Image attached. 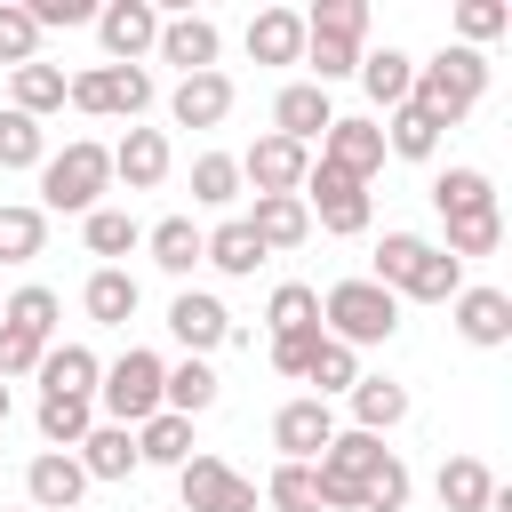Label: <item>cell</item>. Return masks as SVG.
I'll return each instance as SVG.
<instances>
[{
    "label": "cell",
    "mask_w": 512,
    "mask_h": 512,
    "mask_svg": "<svg viewBox=\"0 0 512 512\" xmlns=\"http://www.w3.org/2000/svg\"><path fill=\"white\" fill-rule=\"evenodd\" d=\"M376 288H392L400 304H448L456 288H464V264L440 248V240H424V232H384L376 240V272H368Z\"/></svg>",
    "instance_id": "cell-1"
},
{
    "label": "cell",
    "mask_w": 512,
    "mask_h": 512,
    "mask_svg": "<svg viewBox=\"0 0 512 512\" xmlns=\"http://www.w3.org/2000/svg\"><path fill=\"white\" fill-rule=\"evenodd\" d=\"M480 96H488V56H480V48H456V40H448L440 56H424V64H416V88H408V104L432 112L440 128L472 120Z\"/></svg>",
    "instance_id": "cell-2"
},
{
    "label": "cell",
    "mask_w": 512,
    "mask_h": 512,
    "mask_svg": "<svg viewBox=\"0 0 512 512\" xmlns=\"http://www.w3.org/2000/svg\"><path fill=\"white\" fill-rule=\"evenodd\" d=\"M104 184H112V144H96V136H72L64 152H48L40 160V216H88V208H104Z\"/></svg>",
    "instance_id": "cell-3"
},
{
    "label": "cell",
    "mask_w": 512,
    "mask_h": 512,
    "mask_svg": "<svg viewBox=\"0 0 512 512\" xmlns=\"http://www.w3.org/2000/svg\"><path fill=\"white\" fill-rule=\"evenodd\" d=\"M320 336H336V344H352V352L392 344V336H400V296L376 288L368 272H360V280H336V288L320 296Z\"/></svg>",
    "instance_id": "cell-4"
},
{
    "label": "cell",
    "mask_w": 512,
    "mask_h": 512,
    "mask_svg": "<svg viewBox=\"0 0 512 512\" xmlns=\"http://www.w3.org/2000/svg\"><path fill=\"white\" fill-rule=\"evenodd\" d=\"M392 464V448L376 440V432H352V424H336V440L320 448V512H360V496H368V480Z\"/></svg>",
    "instance_id": "cell-5"
},
{
    "label": "cell",
    "mask_w": 512,
    "mask_h": 512,
    "mask_svg": "<svg viewBox=\"0 0 512 512\" xmlns=\"http://www.w3.org/2000/svg\"><path fill=\"white\" fill-rule=\"evenodd\" d=\"M160 376H168V360L160 352H144V344H128L104 376H96V408H104V424H144V416H160Z\"/></svg>",
    "instance_id": "cell-6"
},
{
    "label": "cell",
    "mask_w": 512,
    "mask_h": 512,
    "mask_svg": "<svg viewBox=\"0 0 512 512\" xmlns=\"http://www.w3.org/2000/svg\"><path fill=\"white\" fill-rule=\"evenodd\" d=\"M296 200H304V216H312L320 232H336V240L368 232V216H376V208H368V184L344 176V168H328V160L304 168V192H296Z\"/></svg>",
    "instance_id": "cell-7"
},
{
    "label": "cell",
    "mask_w": 512,
    "mask_h": 512,
    "mask_svg": "<svg viewBox=\"0 0 512 512\" xmlns=\"http://www.w3.org/2000/svg\"><path fill=\"white\" fill-rule=\"evenodd\" d=\"M144 104H152V72L144 64H88V72H72V112L136 120Z\"/></svg>",
    "instance_id": "cell-8"
},
{
    "label": "cell",
    "mask_w": 512,
    "mask_h": 512,
    "mask_svg": "<svg viewBox=\"0 0 512 512\" xmlns=\"http://www.w3.org/2000/svg\"><path fill=\"white\" fill-rule=\"evenodd\" d=\"M176 496H184V512H256V480L232 472L224 456H192V464H176Z\"/></svg>",
    "instance_id": "cell-9"
},
{
    "label": "cell",
    "mask_w": 512,
    "mask_h": 512,
    "mask_svg": "<svg viewBox=\"0 0 512 512\" xmlns=\"http://www.w3.org/2000/svg\"><path fill=\"white\" fill-rule=\"evenodd\" d=\"M328 440H336V408H328V400L296 392V400L272 408V448H280V464H320Z\"/></svg>",
    "instance_id": "cell-10"
},
{
    "label": "cell",
    "mask_w": 512,
    "mask_h": 512,
    "mask_svg": "<svg viewBox=\"0 0 512 512\" xmlns=\"http://www.w3.org/2000/svg\"><path fill=\"white\" fill-rule=\"evenodd\" d=\"M168 336L184 344V360H208V352L232 344L240 328H232V312H224L208 288H176V296H168Z\"/></svg>",
    "instance_id": "cell-11"
},
{
    "label": "cell",
    "mask_w": 512,
    "mask_h": 512,
    "mask_svg": "<svg viewBox=\"0 0 512 512\" xmlns=\"http://www.w3.org/2000/svg\"><path fill=\"white\" fill-rule=\"evenodd\" d=\"M96 40H104V64H144L152 40H160V8L152 0H104L96 8Z\"/></svg>",
    "instance_id": "cell-12"
},
{
    "label": "cell",
    "mask_w": 512,
    "mask_h": 512,
    "mask_svg": "<svg viewBox=\"0 0 512 512\" xmlns=\"http://www.w3.org/2000/svg\"><path fill=\"white\" fill-rule=\"evenodd\" d=\"M304 168H312V152L288 144V136H256V144L240 152V184H248L256 200H272V192H304Z\"/></svg>",
    "instance_id": "cell-13"
},
{
    "label": "cell",
    "mask_w": 512,
    "mask_h": 512,
    "mask_svg": "<svg viewBox=\"0 0 512 512\" xmlns=\"http://www.w3.org/2000/svg\"><path fill=\"white\" fill-rule=\"evenodd\" d=\"M168 168H176L168 128H128V136L112 144V184H128V192H160Z\"/></svg>",
    "instance_id": "cell-14"
},
{
    "label": "cell",
    "mask_w": 512,
    "mask_h": 512,
    "mask_svg": "<svg viewBox=\"0 0 512 512\" xmlns=\"http://www.w3.org/2000/svg\"><path fill=\"white\" fill-rule=\"evenodd\" d=\"M448 312H456V336H464V344H480V352H504V344H512V296H504V288H472V280H464V288L448 296Z\"/></svg>",
    "instance_id": "cell-15"
},
{
    "label": "cell",
    "mask_w": 512,
    "mask_h": 512,
    "mask_svg": "<svg viewBox=\"0 0 512 512\" xmlns=\"http://www.w3.org/2000/svg\"><path fill=\"white\" fill-rule=\"evenodd\" d=\"M216 48H224L216 16H160V40H152V56H160V64H176L184 80H192V72H216Z\"/></svg>",
    "instance_id": "cell-16"
},
{
    "label": "cell",
    "mask_w": 512,
    "mask_h": 512,
    "mask_svg": "<svg viewBox=\"0 0 512 512\" xmlns=\"http://www.w3.org/2000/svg\"><path fill=\"white\" fill-rule=\"evenodd\" d=\"M328 120H336V104H328V88H312V80H288L280 96H272V136H288V144H320L328 136Z\"/></svg>",
    "instance_id": "cell-17"
},
{
    "label": "cell",
    "mask_w": 512,
    "mask_h": 512,
    "mask_svg": "<svg viewBox=\"0 0 512 512\" xmlns=\"http://www.w3.org/2000/svg\"><path fill=\"white\" fill-rule=\"evenodd\" d=\"M80 496H88V472H80L64 448H40V456L24 464V504H32V512H72Z\"/></svg>",
    "instance_id": "cell-18"
},
{
    "label": "cell",
    "mask_w": 512,
    "mask_h": 512,
    "mask_svg": "<svg viewBox=\"0 0 512 512\" xmlns=\"http://www.w3.org/2000/svg\"><path fill=\"white\" fill-rule=\"evenodd\" d=\"M320 160L368 184V176L384 168V128H376V120H344V112H336V120H328V136H320Z\"/></svg>",
    "instance_id": "cell-19"
},
{
    "label": "cell",
    "mask_w": 512,
    "mask_h": 512,
    "mask_svg": "<svg viewBox=\"0 0 512 512\" xmlns=\"http://www.w3.org/2000/svg\"><path fill=\"white\" fill-rule=\"evenodd\" d=\"M32 376H40V400H96V376H104V360H96L88 344H48Z\"/></svg>",
    "instance_id": "cell-20"
},
{
    "label": "cell",
    "mask_w": 512,
    "mask_h": 512,
    "mask_svg": "<svg viewBox=\"0 0 512 512\" xmlns=\"http://www.w3.org/2000/svg\"><path fill=\"white\" fill-rule=\"evenodd\" d=\"M352 80L368 88V104H376V112H400V104H408V88H416V56H408V48H392V40H384V48H360V72H352Z\"/></svg>",
    "instance_id": "cell-21"
},
{
    "label": "cell",
    "mask_w": 512,
    "mask_h": 512,
    "mask_svg": "<svg viewBox=\"0 0 512 512\" xmlns=\"http://www.w3.org/2000/svg\"><path fill=\"white\" fill-rule=\"evenodd\" d=\"M168 120H176V128H224V120H232V80H224V72L176 80V88H168Z\"/></svg>",
    "instance_id": "cell-22"
},
{
    "label": "cell",
    "mask_w": 512,
    "mask_h": 512,
    "mask_svg": "<svg viewBox=\"0 0 512 512\" xmlns=\"http://www.w3.org/2000/svg\"><path fill=\"white\" fill-rule=\"evenodd\" d=\"M64 104H72V72H64V64H16V72H8V112L48 120V112H64Z\"/></svg>",
    "instance_id": "cell-23"
},
{
    "label": "cell",
    "mask_w": 512,
    "mask_h": 512,
    "mask_svg": "<svg viewBox=\"0 0 512 512\" xmlns=\"http://www.w3.org/2000/svg\"><path fill=\"white\" fill-rule=\"evenodd\" d=\"M248 232H256V248H264V256H288V248H304V240H312V216H304V200H296V192H272V200H256V208H248Z\"/></svg>",
    "instance_id": "cell-24"
},
{
    "label": "cell",
    "mask_w": 512,
    "mask_h": 512,
    "mask_svg": "<svg viewBox=\"0 0 512 512\" xmlns=\"http://www.w3.org/2000/svg\"><path fill=\"white\" fill-rule=\"evenodd\" d=\"M136 304H144V288H136V272H120V264H96L88 288H80V312H88L96 328H128Z\"/></svg>",
    "instance_id": "cell-25"
},
{
    "label": "cell",
    "mask_w": 512,
    "mask_h": 512,
    "mask_svg": "<svg viewBox=\"0 0 512 512\" xmlns=\"http://www.w3.org/2000/svg\"><path fill=\"white\" fill-rule=\"evenodd\" d=\"M248 56L256 64H304V8H256L248 16Z\"/></svg>",
    "instance_id": "cell-26"
},
{
    "label": "cell",
    "mask_w": 512,
    "mask_h": 512,
    "mask_svg": "<svg viewBox=\"0 0 512 512\" xmlns=\"http://www.w3.org/2000/svg\"><path fill=\"white\" fill-rule=\"evenodd\" d=\"M72 464H80L88 480H128L144 456H136V432H128V424H88V440L72 448Z\"/></svg>",
    "instance_id": "cell-27"
},
{
    "label": "cell",
    "mask_w": 512,
    "mask_h": 512,
    "mask_svg": "<svg viewBox=\"0 0 512 512\" xmlns=\"http://www.w3.org/2000/svg\"><path fill=\"white\" fill-rule=\"evenodd\" d=\"M144 248H152V264H160L168 280H192V272H200V248H208V232H200L192 216H160V224L144 232Z\"/></svg>",
    "instance_id": "cell-28"
},
{
    "label": "cell",
    "mask_w": 512,
    "mask_h": 512,
    "mask_svg": "<svg viewBox=\"0 0 512 512\" xmlns=\"http://www.w3.org/2000/svg\"><path fill=\"white\" fill-rule=\"evenodd\" d=\"M344 400H352V432H376L384 440L392 424H408V384H392V376H360Z\"/></svg>",
    "instance_id": "cell-29"
},
{
    "label": "cell",
    "mask_w": 512,
    "mask_h": 512,
    "mask_svg": "<svg viewBox=\"0 0 512 512\" xmlns=\"http://www.w3.org/2000/svg\"><path fill=\"white\" fill-rule=\"evenodd\" d=\"M216 392H224V376H216L208 360H176V368L160 376V408H168V416H208Z\"/></svg>",
    "instance_id": "cell-30"
},
{
    "label": "cell",
    "mask_w": 512,
    "mask_h": 512,
    "mask_svg": "<svg viewBox=\"0 0 512 512\" xmlns=\"http://www.w3.org/2000/svg\"><path fill=\"white\" fill-rule=\"evenodd\" d=\"M432 208H440V224L496 208V184H488V168H440V176H432Z\"/></svg>",
    "instance_id": "cell-31"
},
{
    "label": "cell",
    "mask_w": 512,
    "mask_h": 512,
    "mask_svg": "<svg viewBox=\"0 0 512 512\" xmlns=\"http://www.w3.org/2000/svg\"><path fill=\"white\" fill-rule=\"evenodd\" d=\"M200 264H216L224 280H248L256 264H272L264 248H256V232H248V216H224L216 232H208V248H200Z\"/></svg>",
    "instance_id": "cell-32"
},
{
    "label": "cell",
    "mask_w": 512,
    "mask_h": 512,
    "mask_svg": "<svg viewBox=\"0 0 512 512\" xmlns=\"http://www.w3.org/2000/svg\"><path fill=\"white\" fill-rule=\"evenodd\" d=\"M432 488H440V512H488V496H496V472H488L480 456H448Z\"/></svg>",
    "instance_id": "cell-33"
},
{
    "label": "cell",
    "mask_w": 512,
    "mask_h": 512,
    "mask_svg": "<svg viewBox=\"0 0 512 512\" xmlns=\"http://www.w3.org/2000/svg\"><path fill=\"white\" fill-rule=\"evenodd\" d=\"M80 240H88V256L120 264V256H136V248H144V224H136L128 208H88V216H80Z\"/></svg>",
    "instance_id": "cell-34"
},
{
    "label": "cell",
    "mask_w": 512,
    "mask_h": 512,
    "mask_svg": "<svg viewBox=\"0 0 512 512\" xmlns=\"http://www.w3.org/2000/svg\"><path fill=\"white\" fill-rule=\"evenodd\" d=\"M136 456H144V464H168V472L192 464V416H168V408L144 416V424H136Z\"/></svg>",
    "instance_id": "cell-35"
},
{
    "label": "cell",
    "mask_w": 512,
    "mask_h": 512,
    "mask_svg": "<svg viewBox=\"0 0 512 512\" xmlns=\"http://www.w3.org/2000/svg\"><path fill=\"white\" fill-rule=\"evenodd\" d=\"M48 248V216L32 200H0V264H32Z\"/></svg>",
    "instance_id": "cell-36"
},
{
    "label": "cell",
    "mask_w": 512,
    "mask_h": 512,
    "mask_svg": "<svg viewBox=\"0 0 512 512\" xmlns=\"http://www.w3.org/2000/svg\"><path fill=\"white\" fill-rule=\"evenodd\" d=\"M440 136H448V128H440L432 112H416V104H400V112L384 120V152H392V160H432Z\"/></svg>",
    "instance_id": "cell-37"
},
{
    "label": "cell",
    "mask_w": 512,
    "mask_h": 512,
    "mask_svg": "<svg viewBox=\"0 0 512 512\" xmlns=\"http://www.w3.org/2000/svg\"><path fill=\"white\" fill-rule=\"evenodd\" d=\"M304 384H312V400H344V392L360 384V352H352V344H336V336H320V352H312Z\"/></svg>",
    "instance_id": "cell-38"
},
{
    "label": "cell",
    "mask_w": 512,
    "mask_h": 512,
    "mask_svg": "<svg viewBox=\"0 0 512 512\" xmlns=\"http://www.w3.org/2000/svg\"><path fill=\"white\" fill-rule=\"evenodd\" d=\"M360 48L368 40H336V32H304V64H312V88H336L360 72Z\"/></svg>",
    "instance_id": "cell-39"
},
{
    "label": "cell",
    "mask_w": 512,
    "mask_h": 512,
    "mask_svg": "<svg viewBox=\"0 0 512 512\" xmlns=\"http://www.w3.org/2000/svg\"><path fill=\"white\" fill-rule=\"evenodd\" d=\"M32 424H40V440H48V448H64V456H72V448L88 440V424H96V400H40V408H32Z\"/></svg>",
    "instance_id": "cell-40"
},
{
    "label": "cell",
    "mask_w": 512,
    "mask_h": 512,
    "mask_svg": "<svg viewBox=\"0 0 512 512\" xmlns=\"http://www.w3.org/2000/svg\"><path fill=\"white\" fill-rule=\"evenodd\" d=\"M440 248H448L456 264H472V256H496V248H504V208H480V216H456Z\"/></svg>",
    "instance_id": "cell-41"
},
{
    "label": "cell",
    "mask_w": 512,
    "mask_h": 512,
    "mask_svg": "<svg viewBox=\"0 0 512 512\" xmlns=\"http://www.w3.org/2000/svg\"><path fill=\"white\" fill-rule=\"evenodd\" d=\"M56 312H64V296H56V288H16V296L0 304V320H8V328H24V336H40V344H56Z\"/></svg>",
    "instance_id": "cell-42"
},
{
    "label": "cell",
    "mask_w": 512,
    "mask_h": 512,
    "mask_svg": "<svg viewBox=\"0 0 512 512\" xmlns=\"http://www.w3.org/2000/svg\"><path fill=\"white\" fill-rule=\"evenodd\" d=\"M264 328H272V336L320 328V288H304V280H280V288H272V304H264Z\"/></svg>",
    "instance_id": "cell-43"
},
{
    "label": "cell",
    "mask_w": 512,
    "mask_h": 512,
    "mask_svg": "<svg viewBox=\"0 0 512 512\" xmlns=\"http://www.w3.org/2000/svg\"><path fill=\"white\" fill-rule=\"evenodd\" d=\"M256 504H272V512H320V472L312 464H272V480H264Z\"/></svg>",
    "instance_id": "cell-44"
},
{
    "label": "cell",
    "mask_w": 512,
    "mask_h": 512,
    "mask_svg": "<svg viewBox=\"0 0 512 512\" xmlns=\"http://www.w3.org/2000/svg\"><path fill=\"white\" fill-rule=\"evenodd\" d=\"M192 200L200 208H232L240 200V160L232 152H200L192 160Z\"/></svg>",
    "instance_id": "cell-45"
},
{
    "label": "cell",
    "mask_w": 512,
    "mask_h": 512,
    "mask_svg": "<svg viewBox=\"0 0 512 512\" xmlns=\"http://www.w3.org/2000/svg\"><path fill=\"white\" fill-rule=\"evenodd\" d=\"M48 160V128L24 112H0V168H40Z\"/></svg>",
    "instance_id": "cell-46"
},
{
    "label": "cell",
    "mask_w": 512,
    "mask_h": 512,
    "mask_svg": "<svg viewBox=\"0 0 512 512\" xmlns=\"http://www.w3.org/2000/svg\"><path fill=\"white\" fill-rule=\"evenodd\" d=\"M496 32H512L504 0H456V48H488Z\"/></svg>",
    "instance_id": "cell-47"
},
{
    "label": "cell",
    "mask_w": 512,
    "mask_h": 512,
    "mask_svg": "<svg viewBox=\"0 0 512 512\" xmlns=\"http://www.w3.org/2000/svg\"><path fill=\"white\" fill-rule=\"evenodd\" d=\"M0 64H40V24L24 16V0H0Z\"/></svg>",
    "instance_id": "cell-48"
},
{
    "label": "cell",
    "mask_w": 512,
    "mask_h": 512,
    "mask_svg": "<svg viewBox=\"0 0 512 512\" xmlns=\"http://www.w3.org/2000/svg\"><path fill=\"white\" fill-rule=\"evenodd\" d=\"M304 32H336V40H368V0H320V8H304Z\"/></svg>",
    "instance_id": "cell-49"
},
{
    "label": "cell",
    "mask_w": 512,
    "mask_h": 512,
    "mask_svg": "<svg viewBox=\"0 0 512 512\" xmlns=\"http://www.w3.org/2000/svg\"><path fill=\"white\" fill-rule=\"evenodd\" d=\"M40 352H48L40 336H24V328H8V320H0V384L32 376V368H40Z\"/></svg>",
    "instance_id": "cell-50"
},
{
    "label": "cell",
    "mask_w": 512,
    "mask_h": 512,
    "mask_svg": "<svg viewBox=\"0 0 512 512\" xmlns=\"http://www.w3.org/2000/svg\"><path fill=\"white\" fill-rule=\"evenodd\" d=\"M312 352H320V328H296V336H272V368H280L288 384H304V368H312Z\"/></svg>",
    "instance_id": "cell-51"
},
{
    "label": "cell",
    "mask_w": 512,
    "mask_h": 512,
    "mask_svg": "<svg viewBox=\"0 0 512 512\" xmlns=\"http://www.w3.org/2000/svg\"><path fill=\"white\" fill-rule=\"evenodd\" d=\"M408 488H416V480H408V464L392 456V464H384V472L368 480V496H360V512H400V504H408Z\"/></svg>",
    "instance_id": "cell-52"
},
{
    "label": "cell",
    "mask_w": 512,
    "mask_h": 512,
    "mask_svg": "<svg viewBox=\"0 0 512 512\" xmlns=\"http://www.w3.org/2000/svg\"><path fill=\"white\" fill-rule=\"evenodd\" d=\"M24 16H32L40 32H72V24H96V8H88V0H24Z\"/></svg>",
    "instance_id": "cell-53"
},
{
    "label": "cell",
    "mask_w": 512,
    "mask_h": 512,
    "mask_svg": "<svg viewBox=\"0 0 512 512\" xmlns=\"http://www.w3.org/2000/svg\"><path fill=\"white\" fill-rule=\"evenodd\" d=\"M8 408H16V392H8V384H0V424H8Z\"/></svg>",
    "instance_id": "cell-54"
},
{
    "label": "cell",
    "mask_w": 512,
    "mask_h": 512,
    "mask_svg": "<svg viewBox=\"0 0 512 512\" xmlns=\"http://www.w3.org/2000/svg\"><path fill=\"white\" fill-rule=\"evenodd\" d=\"M16 512H32V504H16Z\"/></svg>",
    "instance_id": "cell-55"
}]
</instances>
